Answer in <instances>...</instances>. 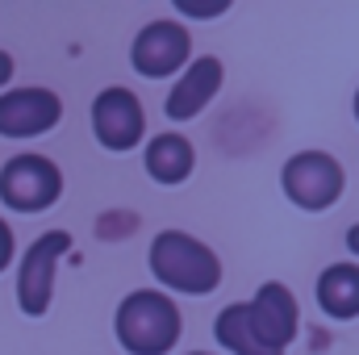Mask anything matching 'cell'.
I'll return each mask as SVG.
<instances>
[{"instance_id": "10", "label": "cell", "mask_w": 359, "mask_h": 355, "mask_svg": "<svg viewBox=\"0 0 359 355\" xmlns=\"http://www.w3.org/2000/svg\"><path fill=\"white\" fill-rule=\"evenodd\" d=\"M222 59H213V55H201V59H192L184 72H180V80L172 84L168 92V100H163V113H168V121H192L217 92H222Z\"/></svg>"}, {"instance_id": "8", "label": "cell", "mask_w": 359, "mask_h": 355, "mask_svg": "<svg viewBox=\"0 0 359 355\" xmlns=\"http://www.w3.org/2000/svg\"><path fill=\"white\" fill-rule=\"evenodd\" d=\"M92 134L104 151H134L147 134V113H142V100L130 88L113 84V88H100L92 100Z\"/></svg>"}, {"instance_id": "1", "label": "cell", "mask_w": 359, "mask_h": 355, "mask_svg": "<svg viewBox=\"0 0 359 355\" xmlns=\"http://www.w3.org/2000/svg\"><path fill=\"white\" fill-rule=\"evenodd\" d=\"M117 343L130 355H168L184 335V314L163 288H134L121 297L113 318Z\"/></svg>"}, {"instance_id": "5", "label": "cell", "mask_w": 359, "mask_h": 355, "mask_svg": "<svg viewBox=\"0 0 359 355\" xmlns=\"http://www.w3.org/2000/svg\"><path fill=\"white\" fill-rule=\"evenodd\" d=\"M72 251V234L67 230H46L29 243V251L21 255L17 267V305L29 318H42L55 301V272L59 260Z\"/></svg>"}, {"instance_id": "6", "label": "cell", "mask_w": 359, "mask_h": 355, "mask_svg": "<svg viewBox=\"0 0 359 355\" xmlns=\"http://www.w3.org/2000/svg\"><path fill=\"white\" fill-rule=\"evenodd\" d=\"M130 63L142 80H168L180 76L188 63H192V38L188 29L172 21V17H159V21H147L138 34H134V46H130Z\"/></svg>"}, {"instance_id": "19", "label": "cell", "mask_w": 359, "mask_h": 355, "mask_svg": "<svg viewBox=\"0 0 359 355\" xmlns=\"http://www.w3.org/2000/svg\"><path fill=\"white\" fill-rule=\"evenodd\" d=\"M188 355H213V351H188Z\"/></svg>"}, {"instance_id": "4", "label": "cell", "mask_w": 359, "mask_h": 355, "mask_svg": "<svg viewBox=\"0 0 359 355\" xmlns=\"http://www.w3.org/2000/svg\"><path fill=\"white\" fill-rule=\"evenodd\" d=\"M280 188L297 209L322 213L343 196L347 176H343V163L330 151H297L280 172Z\"/></svg>"}, {"instance_id": "11", "label": "cell", "mask_w": 359, "mask_h": 355, "mask_svg": "<svg viewBox=\"0 0 359 355\" xmlns=\"http://www.w3.org/2000/svg\"><path fill=\"white\" fill-rule=\"evenodd\" d=\"M142 168H147V176L155 180V184H184V180L192 176V168H196V151H192V142L176 134V130H168V134H155L151 142H147V151H142Z\"/></svg>"}, {"instance_id": "18", "label": "cell", "mask_w": 359, "mask_h": 355, "mask_svg": "<svg viewBox=\"0 0 359 355\" xmlns=\"http://www.w3.org/2000/svg\"><path fill=\"white\" fill-rule=\"evenodd\" d=\"M355 121H359V92H355Z\"/></svg>"}, {"instance_id": "2", "label": "cell", "mask_w": 359, "mask_h": 355, "mask_svg": "<svg viewBox=\"0 0 359 355\" xmlns=\"http://www.w3.org/2000/svg\"><path fill=\"white\" fill-rule=\"evenodd\" d=\"M151 276L184 297H205L222 284V260L213 247L184 230H163L151 243Z\"/></svg>"}, {"instance_id": "17", "label": "cell", "mask_w": 359, "mask_h": 355, "mask_svg": "<svg viewBox=\"0 0 359 355\" xmlns=\"http://www.w3.org/2000/svg\"><path fill=\"white\" fill-rule=\"evenodd\" d=\"M347 251H355V255H359V222L347 230Z\"/></svg>"}, {"instance_id": "3", "label": "cell", "mask_w": 359, "mask_h": 355, "mask_svg": "<svg viewBox=\"0 0 359 355\" xmlns=\"http://www.w3.org/2000/svg\"><path fill=\"white\" fill-rule=\"evenodd\" d=\"M63 196V172L46 155H13L0 168V205L13 213H42Z\"/></svg>"}, {"instance_id": "16", "label": "cell", "mask_w": 359, "mask_h": 355, "mask_svg": "<svg viewBox=\"0 0 359 355\" xmlns=\"http://www.w3.org/2000/svg\"><path fill=\"white\" fill-rule=\"evenodd\" d=\"M8 80H13V59L0 51V84H8Z\"/></svg>"}, {"instance_id": "15", "label": "cell", "mask_w": 359, "mask_h": 355, "mask_svg": "<svg viewBox=\"0 0 359 355\" xmlns=\"http://www.w3.org/2000/svg\"><path fill=\"white\" fill-rule=\"evenodd\" d=\"M13 251H17V239H13V226L0 217V272L13 264Z\"/></svg>"}, {"instance_id": "13", "label": "cell", "mask_w": 359, "mask_h": 355, "mask_svg": "<svg viewBox=\"0 0 359 355\" xmlns=\"http://www.w3.org/2000/svg\"><path fill=\"white\" fill-rule=\"evenodd\" d=\"M213 339H217L222 351H234V355H280V351H268V347L255 343V335L247 330V309H243V301H234V305H226V309L217 314Z\"/></svg>"}, {"instance_id": "12", "label": "cell", "mask_w": 359, "mask_h": 355, "mask_svg": "<svg viewBox=\"0 0 359 355\" xmlns=\"http://www.w3.org/2000/svg\"><path fill=\"white\" fill-rule=\"evenodd\" d=\"M313 293H318V305H322L326 318L355 322L359 318V264H347V260L343 264H330L318 276Z\"/></svg>"}, {"instance_id": "7", "label": "cell", "mask_w": 359, "mask_h": 355, "mask_svg": "<svg viewBox=\"0 0 359 355\" xmlns=\"http://www.w3.org/2000/svg\"><path fill=\"white\" fill-rule=\"evenodd\" d=\"M243 309H247V330L255 335V343L284 355V347L297 339V326H301L292 288L280 280H268V284H259V293L251 301H243Z\"/></svg>"}, {"instance_id": "9", "label": "cell", "mask_w": 359, "mask_h": 355, "mask_svg": "<svg viewBox=\"0 0 359 355\" xmlns=\"http://www.w3.org/2000/svg\"><path fill=\"white\" fill-rule=\"evenodd\" d=\"M63 117V100L50 88H8L0 92V138H38L50 134Z\"/></svg>"}, {"instance_id": "14", "label": "cell", "mask_w": 359, "mask_h": 355, "mask_svg": "<svg viewBox=\"0 0 359 355\" xmlns=\"http://www.w3.org/2000/svg\"><path fill=\"white\" fill-rule=\"evenodd\" d=\"M230 4L226 0H205V4H192V0H176V13H192V17H217V13H226Z\"/></svg>"}]
</instances>
